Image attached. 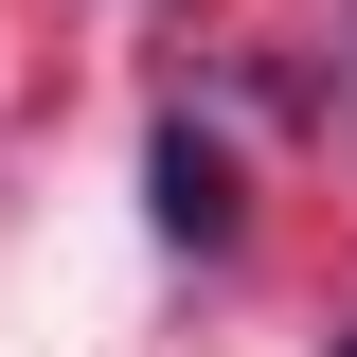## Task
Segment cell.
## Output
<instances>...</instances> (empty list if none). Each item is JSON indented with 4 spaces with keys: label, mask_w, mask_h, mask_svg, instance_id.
I'll return each mask as SVG.
<instances>
[{
    "label": "cell",
    "mask_w": 357,
    "mask_h": 357,
    "mask_svg": "<svg viewBox=\"0 0 357 357\" xmlns=\"http://www.w3.org/2000/svg\"><path fill=\"white\" fill-rule=\"evenodd\" d=\"M143 178H161V232H178V250H232V161H215L197 126L143 143Z\"/></svg>",
    "instance_id": "cell-1"
}]
</instances>
